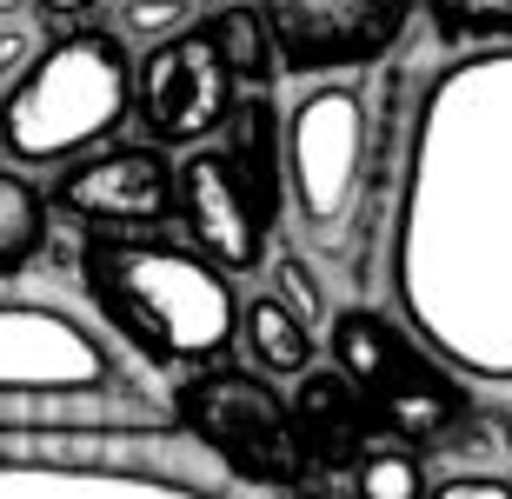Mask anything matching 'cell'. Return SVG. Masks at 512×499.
<instances>
[{"label":"cell","mask_w":512,"mask_h":499,"mask_svg":"<svg viewBox=\"0 0 512 499\" xmlns=\"http://www.w3.org/2000/svg\"><path fill=\"white\" fill-rule=\"evenodd\" d=\"M386 267L419 346L459 380L512 386V47L419 80Z\"/></svg>","instance_id":"6da1fadb"},{"label":"cell","mask_w":512,"mask_h":499,"mask_svg":"<svg viewBox=\"0 0 512 499\" xmlns=\"http://www.w3.org/2000/svg\"><path fill=\"white\" fill-rule=\"evenodd\" d=\"M393 193V120L380 127L366 74L320 80L286 114V200L300 213L306 247L346 273V287H373Z\"/></svg>","instance_id":"7a4b0ae2"},{"label":"cell","mask_w":512,"mask_h":499,"mask_svg":"<svg viewBox=\"0 0 512 499\" xmlns=\"http://www.w3.org/2000/svg\"><path fill=\"white\" fill-rule=\"evenodd\" d=\"M80 287L100 307L107 333H120V346H133L147 366H220L240 333L233 280L173 240L94 233L80 247Z\"/></svg>","instance_id":"3957f363"},{"label":"cell","mask_w":512,"mask_h":499,"mask_svg":"<svg viewBox=\"0 0 512 499\" xmlns=\"http://www.w3.org/2000/svg\"><path fill=\"white\" fill-rule=\"evenodd\" d=\"M133 94V60L114 27H74L20 87L0 94V147L14 167H60L114 134Z\"/></svg>","instance_id":"277c9868"},{"label":"cell","mask_w":512,"mask_h":499,"mask_svg":"<svg viewBox=\"0 0 512 499\" xmlns=\"http://www.w3.org/2000/svg\"><path fill=\"white\" fill-rule=\"evenodd\" d=\"M333 366L366 400L373 426L406 453H439L453 426L473 420V393L433 346H419L413 327H399L373 307L333 313Z\"/></svg>","instance_id":"5b68a950"},{"label":"cell","mask_w":512,"mask_h":499,"mask_svg":"<svg viewBox=\"0 0 512 499\" xmlns=\"http://www.w3.org/2000/svg\"><path fill=\"white\" fill-rule=\"evenodd\" d=\"M173 420L193 433L200 453L227 466L240 486L260 493H300L306 453L293 433V406L247 366H200L173 386Z\"/></svg>","instance_id":"8992f818"},{"label":"cell","mask_w":512,"mask_h":499,"mask_svg":"<svg viewBox=\"0 0 512 499\" xmlns=\"http://www.w3.org/2000/svg\"><path fill=\"white\" fill-rule=\"evenodd\" d=\"M426 0H266L273 60L293 80H333V74H373L393 60L413 34Z\"/></svg>","instance_id":"52a82bcc"},{"label":"cell","mask_w":512,"mask_h":499,"mask_svg":"<svg viewBox=\"0 0 512 499\" xmlns=\"http://www.w3.org/2000/svg\"><path fill=\"white\" fill-rule=\"evenodd\" d=\"M127 366L80 313L54 300H0V393H120Z\"/></svg>","instance_id":"ba28073f"},{"label":"cell","mask_w":512,"mask_h":499,"mask_svg":"<svg viewBox=\"0 0 512 499\" xmlns=\"http://www.w3.org/2000/svg\"><path fill=\"white\" fill-rule=\"evenodd\" d=\"M240 80L227 74V60L213 47L207 27H193V34L167 40V47H147L140 60V127H147L160 147H193L200 154V140L213 127H227L240 94H233Z\"/></svg>","instance_id":"9c48e42d"},{"label":"cell","mask_w":512,"mask_h":499,"mask_svg":"<svg viewBox=\"0 0 512 499\" xmlns=\"http://www.w3.org/2000/svg\"><path fill=\"white\" fill-rule=\"evenodd\" d=\"M54 200L74 213V220L133 233V227H160V220L180 207V173L167 167L160 147H107V154L60 173Z\"/></svg>","instance_id":"30bf717a"},{"label":"cell","mask_w":512,"mask_h":499,"mask_svg":"<svg viewBox=\"0 0 512 499\" xmlns=\"http://www.w3.org/2000/svg\"><path fill=\"white\" fill-rule=\"evenodd\" d=\"M180 220H187L193 247L207 253L220 273H253L266 260V220L233 180L220 147H200L180 167Z\"/></svg>","instance_id":"8fae6325"},{"label":"cell","mask_w":512,"mask_h":499,"mask_svg":"<svg viewBox=\"0 0 512 499\" xmlns=\"http://www.w3.org/2000/svg\"><path fill=\"white\" fill-rule=\"evenodd\" d=\"M293 433H300L306 473H360L366 453H373V413L353 393L340 366H313L300 386H293Z\"/></svg>","instance_id":"7c38bea8"},{"label":"cell","mask_w":512,"mask_h":499,"mask_svg":"<svg viewBox=\"0 0 512 499\" xmlns=\"http://www.w3.org/2000/svg\"><path fill=\"white\" fill-rule=\"evenodd\" d=\"M227 167H233V180L247 187V200L260 207V220L273 227L280 220V114H273V100L266 94H240V107H233V120H227Z\"/></svg>","instance_id":"4fadbf2b"},{"label":"cell","mask_w":512,"mask_h":499,"mask_svg":"<svg viewBox=\"0 0 512 499\" xmlns=\"http://www.w3.org/2000/svg\"><path fill=\"white\" fill-rule=\"evenodd\" d=\"M240 333H247V353L260 373H280V380H306L313 373V327L286 307L280 293H260L240 313Z\"/></svg>","instance_id":"5bb4252c"},{"label":"cell","mask_w":512,"mask_h":499,"mask_svg":"<svg viewBox=\"0 0 512 499\" xmlns=\"http://www.w3.org/2000/svg\"><path fill=\"white\" fill-rule=\"evenodd\" d=\"M207 34H213V47H220V60H227V74L240 80V87H253L260 94L266 80H273V34H266V14L260 7H240L233 0L227 14H213L207 20Z\"/></svg>","instance_id":"9a60e30c"},{"label":"cell","mask_w":512,"mask_h":499,"mask_svg":"<svg viewBox=\"0 0 512 499\" xmlns=\"http://www.w3.org/2000/svg\"><path fill=\"white\" fill-rule=\"evenodd\" d=\"M47 247V200L27 187V173L0 167V280L20 273Z\"/></svg>","instance_id":"2e32d148"},{"label":"cell","mask_w":512,"mask_h":499,"mask_svg":"<svg viewBox=\"0 0 512 499\" xmlns=\"http://www.w3.org/2000/svg\"><path fill=\"white\" fill-rule=\"evenodd\" d=\"M439 47H512V0H426Z\"/></svg>","instance_id":"e0dca14e"},{"label":"cell","mask_w":512,"mask_h":499,"mask_svg":"<svg viewBox=\"0 0 512 499\" xmlns=\"http://www.w3.org/2000/svg\"><path fill=\"white\" fill-rule=\"evenodd\" d=\"M353 486H360V499H426L433 493L426 473H419V453H406V446L366 453V466L353 473Z\"/></svg>","instance_id":"ac0fdd59"},{"label":"cell","mask_w":512,"mask_h":499,"mask_svg":"<svg viewBox=\"0 0 512 499\" xmlns=\"http://www.w3.org/2000/svg\"><path fill=\"white\" fill-rule=\"evenodd\" d=\"M193 0H120V40H147V47H167V40L193 34Z\"/></svg>","instance_id":"d6986e66"},{"label":"cell","mask_w":512,"mask_h":499,"mask_svg":"<svg viewBox=\"0 0 512 499\" xmlns=\"http://www.w3.org/2000/svg\"><path fill=\"white\" fill-rule=\"evenodd\" d=\"M273 280H280V300L300 313L306 327H320L326 313H333V300L320 293V273H313V260H306V253L286 247V253H280V267H273Z\"/></svg>","instance_id":"ffe728a7"},{"label":"cell","mask_w":512,"mask_h":499,"mask_svg":"<svg viewBox=\"0 0 512 499\" xmlns=\"http://www.w3.org/2000/svg\"><path fill=\"white\" fill-rule=\"evenodd\" d=\"M439 460H453V473H493V460H499V426L473 413L466 426H453V440L439 446Z\"/></svg>","instance_id":"44dd1931"},{"label":"cell","mask_w":512,"mask_h":499,"mask_svg":"<svg viewBox=\"0 0 512 499\" xmlns=\"http://www.w3.org/2000/svg\"><path fill=\"white\" fill-rule=\"evenodd\" d=\"M40 54H47V47H40V27L27 14H20V20H0V94L34 74Z\"/></svg>","instance_id":"7402d4cb"},{"label":"cell","mask_w":512,"mask_h":499,"mask_svg":"<svg viewBox=\"0 0 512 499\" xmlns=\"http://www.w3.org/2000/svg\"><path fill=\"white\" fill-rule=\"evenodd\" d=\"M426 499H512L506 473H446Z\"/></svg>","instance_id":"603a6c76"},{"label":"cell","mask_w":512,"mask_h":499,"mask_svg":"<svg viewBox=\"0 0 512 499\" xmlns=\"http://www.w3.org/2000/svg\"><path fill=\"white\" fill-rule=\"evenodd\" d=\"M34 7H40V14H67V20H74V14H87L94 0H34Z\"/></svg>","instance_id":"cb8c5ba5"},{"label":"cell","mask_w":512,"mask_h":499,"mask_svg":"<svg viewBox=\"0 0 512 499\" xmlns=\"http://www.w3.org/2000/svg\"><path fill=\"white\" fill-rule=\"evenodd\" d=\"M27 14V0H0V20H20Z\"/></svg>","instance_id":"d4e9b609"},{"label":"cell","mask_w":512,"mask_h":499,"mask_svg":"<svg viewBox=\"0 0 512 499\" xmlns=\"http://www.w3.org/2000/svg\"><path fill=\"white\" fill-rule=\"evenodd\" d=\"M293 499H333V493H293Z\"/></svg>","instance_id":"484cf974"},{"label":"cell","mask_w":512,"mask_h":499,"mask_svg":"<svg viewBox=\"0 0 512 499\" xmlns=\"http://www.w3.org/2000/svg\"><path fill=\"white\" fill-rule=\"evenodd\" d=\"M506 446H512V420H506Z\"/></svg>","instance_id":"4316f807"},{"label":"cell","mask_w":512,"mask_h":499,"mask_svg":"<svg viewBox=\"0 0 512 499\" xmlns=\"http://www.w3.org/2000/svg\"><path fill=\"white\" fill-rule=\"evenodd\" d=\"M227 7H233V0H227Z\"/></svg>","instance_id":"83f0119b"}]
</instances>
